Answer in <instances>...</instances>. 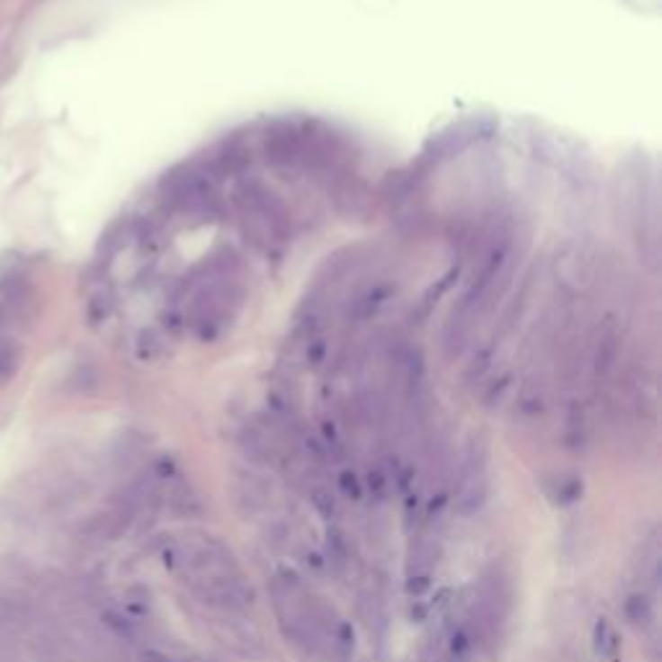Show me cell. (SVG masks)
I'll list each match as a JSON object with an SVG mask.
<instances>
[{
    "label": "cell",
    "mask_w": 662,
    "mask_h": 662,
    "mask_svg": "<svg viewBox=\"0 0 662 662\" xmlns=\"http://www.w3.org/2000/svg\"><path fill=\"white\" fill-rule=\"evenodd\" d=\"M593 649L600 660L621 662V637L608 619H598L593 623Z\"/></svg>",
    "instance_id": "1"
},
{
    "label": "cell",
    "mask_w": 662,
    "mask_h": 662,
    "mask_svg": "<svg viewBox=\"0 0 662 662\" xmlns=\"http://www.w3.org/2000/svg\"><path fill=\"white\" fill-rule=\"evenodd\" d=\"M623 616L631 626L644 629L647 623L655 621V603L647 593H631L629 598L623 600Z\"/></svg>",
    "instance_id": "2"
},
{
    "label": "cell",
    "mask_w": 662,
    "mask_h": 662,
    "mask_svg": "<svg viewBox=\"0 0 662 662\" xmlns=\"http://www.w3.org/2000/svg\"><path fill=\"white\" fill-rule=\"evenodd\" d=\"M21 365V352L16 347L13 339H8L3 331H0V380H8L13 372L19 371Z\"/></svg>",
    "instance_id": "3"
},
{
    "label": "cell",
    "mask_w": 662,
    "mask_h": 662,
    "mask_svg": "<svg viewBox=\"0 0 662 662\" xmlns=\"http://www.w3.org/2000/svg\"><path fill=\"white\" fill-rule=\"evenodd\" d=\"M174 510L182 513V515H194V513H202V499L197 495L189 492V487H179L174 492Z\"/></svg>",
    "instance_id": "4"
},
{
    "label": "cell",
    "mask_w": 662,
    "mask_h": 662,
    "mask_svg": "<svg viewBox=\"0 0 662 662\" xmlns=\"http://www.w3.org/2000/svg\"><path fill=\"white\" fill-rule=\"evenodd\" d=\"M582 481H579L577 476H569V479H561L557 484V489H554V497H557V502L561 505H572V502H577L579 497H582Z\"/></svg>",
    "instance_id": "5"
},
{
    "label": "cell",
    "mask_w": 662,
    "mask_h": 662,
    "mask_svg": "<svg viewBox=\"0 0 662 662\" xmlns=\"http://www.w3.org/2000/svg\"><path fill=\"white\" fill-rule=\"evenodd\" d=\"M336 484H339V492L347 497V499H354V502H357V499L362 497V484H360L357 474H354V471H350V469L339 474Z\"/></svg>",
    "instance_id": "6"
},
{
    "label": "cell",
    "mask_w": 662,
    "mask_h": 662,
    "mask_svg": "<svg viewBox=\"0 0 662 662\" xmlns=\"http://www.w3.org/2000/svg\"><path fill=\"white\" fill-rule=\"evenodd\" d=\"M103 621H106V626L112 629V631H117L122 640H135V623L130 619H124L120 613H103Z\"/></svg>",
    "instance_id": "7"
},
{
    "label": "cell",
    "mask_w": 662,
    "mask_h": 662,
    "mask_svg": "<svg viewBox=\"0 0 662 662\" xmlns=\"http://www.w3.org/2000/svg\"><path fill=\"white\" fill-rule=\"evenodd\" d=\"M430 585H433V579H430L427 572L414 575V577H409V582H407V593H409L412 598H419V595H425V593L430 590Z\"/></svg>",
    "instance_id": "8"
},
{
    "label": "cell",
    "mask_w": 662,
    "mask_h": 662,
    "mask_svg": "<svg viewBox=\"0 0 662 662\" xmlns=\"http://www.w3.org/2000/svg\"><path fill=\"white\" fill-rule=\"evenodd\" d=\"M313 505H316V510H318L324 517H334V513H336L334 497H331L329 492H324V489L313 492Z\"/></svg>",
    "instance_id": "9"
},
{
    "label": "cell",
    "mask_w": 662,
    "mask_h": 662,
    "mask_svg": "<svg viewBox=\"0 0 662 662\" xmlns=\"http://www.w3.org/2000/svg\"><path fill=\"white\" fill-rule=\"evenodd\" d=\"M368 484H371L372 497H375V499H383V497H386V487H389V476L383 474V471H371Z\"/></svg>",
    "instance_id": "10"
},
{
    "label": "cell",
    "mask_w": 662,
    "mask_h": 662,
    "mask_svg": "<svg viewBox=\"0 0 662 662\" xmlns=\"http://www.w3.org/2000/svg\"><path fill=\"white\" fill-rule=\"evenodd\" d=\"M448 505V495H434L433 499H430V505H427V513H425V517L427 520H434V517H440V513H443V507Z\"/></svg>",
    "instance_id": "11"
},
{
    "label": "cell",
    "mask_w": 662,
    "mask_h": 662,
    "mask_svg": "<svg viewBox=\"0 0 662 662\" xmlns=\"http://www.w3.org/2000/svg\"><path fill=\"white\" fill-rule=\"evenodd\" d=\"M143 660L145 662H174L168 655L164 652H158V649H145L143 652Z\"/></svg>",
    "instance_id": "12"
},
{
    "label": "cell",
    "mask_w": 662,
    "mask_h": 662,
    "mask_svg": "<svg viewBox=\"0 0 662 662\" xmlns=\"http://www.w3.org/2000/svg\"><path fill=\"white\" fill-rule=\"evenodd\" d=\"M309 564L310 567H316V569H324V564H327V561H324L321 554H309Z\"/></svg>",
    "instance_id": "13"
}]
</instances>
